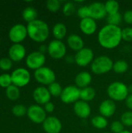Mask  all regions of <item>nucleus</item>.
Masks as SVG:
<instances>
[{
	"mask_svg": "<svg viewBox=\"0 0 132 133\" xmlns=\"http://www.w3.org/2000/svg\"><path fill=\"white\" fill-rule=\"evenodd\" d=\"M122 29L117 26L106 25L98 33V41L106 49L116 48L122 41Z\"/></svg>",
	"mask_w": 132,
	"mask_h": 133,
	"instance_id": "obj_1",
	"label": "nucleus"
},
{
	"mask_svg": "<svg viewBox=\"0 0 132 133\" xmlns=\"http://www.w3.org/2000/svg\"><path fill=\"white\" fill-rule=\"evenodd\" d=\"M26 29L29 37L37 43L44 42L50 34L48 25L40 19H36L29 23L26 26Z\"/></svg>",
	"mask_w": 132,
	"mask_h": 133,
	"instance_id": "obj_2",
	"label": "nucleus"
},
{
	"mask_svg": "<svg viewBox=\"0 0 132 133\" xmlns=\"http://www.w3.org/2000/svg\"><path fill=\"white\" fill-rule=\"evenodd\" d=\"M107 92L110 99L114 101H125L130 93L128 87L124 83L118 81L110 83L107 87Z\"/></svg>",
	"mask_w": 132,
	"mask_h": 133,
	"instance_id": "obj_3",
	"label": "nucleus"
},
{
	"mask_svg": "<svg viewBox=\"0 0 132 133\" xmlns=\"http://www.w3.org/2000/svg\"><path fill=\"white\" fill-rule=\"evenodd\" d=\"M114 62L107 55H100L94 58L91 64V70L96 75H103L113 69Z\"/></svg>",
	"mask_w": 132,
	"mask_h": 133,
	"instance_id": "obj_4",
	"label": "nucleus"
},
{
	"mask_svg": "<svg viewBox=\"0 0 132 133\" xmlns=\"http://www.w3.org/2000/svg\"><path fill=\"white\" fill-rule=\"evenodd\" d=\"M35 79L40 84L43 85H51V83L56 82L55 72L49 67L43 66L34 72Z\"/></svg>",
	"mask_w": 132,
	"mask_h": 133,
	"instance_id": "obj_5",
	"label": "nucleus"
},
{
	"mask_svg": "<svg viewBox=\"0 0 132 133\" xmlns=\"http://www.w3.org/2000/svg\"><path fill=\"white\" fill-rule=\"evenodd\" d=\"M66 52V46L61 41L54 39L51 41L47 45V53L52 58L61 59L65 57Z\"/></svg>",
	"mask_w": 132,
	"mask_h": 133,
	"instance_id": "obj_6",
	"label": "nucleus"
},
{
	"mask_svg": "<svg viewBox=\"0 0 132 133\" xmlns=\"http://www.w3.org/2000/svg\"><path fill=\"white\" fill-rule=\"evenodd\" d=\"M60 98L65 104H75L80 100V89L75 85L67 86L63 89Z\"/></svg>",
	"mask_w": 132,
	"mask_h": 133,
	"instance_id": "obj_7",
	"label": "nucleus"
},
{
	"mask_svg": "<svg viewBox=\"0 0 132 133\" xmlns=\"http://www.w3.org/2000/svg\"><path fill=\"white\" fill-rule=\"evenodd\" d=\"M11 77L12 84L18 87H23L26 86L30 81V72L23 68H19L15 69L12 72Z\"/></svg>",
	"mask_w": 132,
	"mask_h": 133,
	"instance_id": "obj_8",
	"label": "nucleus"
},
{
	"mask_svg": "<svg viewBox=\"0 0 132 133\" xmlns=\"http://www.w3.org/2000/svg\"><path fill=\"white\" fill-rule=\"evenodd\" d=\"M27 116L29 119L36 124H43L47 118V113L44 108L38 104H33L27 109Z\"/></svg>",
	"mask_w": 132,
	"mask_h": 133,
	"instance_id": "obj_9",
	"label": "nucleus"
},
{
	"mask_svg": "<svg viewBox=\"0 0 132 133\" xmlns=\"http://www.w3.org/2000/svg\"><path fill=\"white\" fill-rule=\"evenodd\" d=\"M94 60V53L89 48H84L75 55V62L80 67H86Z\"/></svg>",
	"mask_w": 132,
	"mask_h": 133,
	"instance_id": "obj_10",
	"label": "nucleus"
},
{
	"mask_svg": "<svg viewBox=\"0 0 132 133\" xmlns=\"http://www.w3.org/2000/svg\"><path fill=\"white\" fill-rule=\"evenodd\" d=\"M46 62V57L44 54L40 51H33L29 54L26 58V66L33 70H37L44 66Z\"/></svg>",
	"mask_w": 132,
	"mask_h": 133,
	"instance_id": "obj_11",
	"label": "nucleus"
},
{
	"mask_svg": "<svg viewBox=\"0 0 132 133\" xmlns=\"http://www.w3.org/2000/svg\"><path fill=\"white\" fill-rule=\"evenodd\" d=\"M27 35L26 26L21 23H17L12 26L9 32V38L14 44H19L26 39Z\"/></svg>",
	"mask_w": 132,
	"mask_h": 133,
	"instance_id": "obj_12",
	"label": "nucleus"
},
{
	"mask_svg": "<svg viewBox=\"0 0 132 133\" xmlns=\"http://www.w3.org/2000/svg\"><path fill=\"white\" fill-rule=\"evenodd\" d=\"M42 125L46 133H60L62 129L61 122L54 116L47 117Z\"/></svg>",
	"mask_w": 132,
	"mask_h": 133,
	"instance_id": "obj_13",
	"label": "nucleus"
},
{
	"mask_svg": "<svg viewBox=\"0 0 132 133\" xmlns=\"http://www.w3.org/2000/svg\"><path fill=\"white\" fill-rule=\"evenodd\" d=\"M90 18L95 20H100L107 16L105 4L102 2H93L89 5Z\"/></svg>",
	"mask_w": 132,
	"mask_h": 133,
	"instance_id": "obj_14",
	"label": "nucleus"
},
{
	"mask_svg": "<svg viewBox=\"0 0 132 133\" xmlns=\"http://www.w3.org/2000/svg\"><path fill=\"white\" fill-rule=\"evenodd\" d=\"M51 95L47 88L44 87H37L33 93V98L38 105H44L50 102Z\"/></svg>",
	"mask_w": 132,
	"mask_h": 133,
	"instance_id": "obj_15",
	"label": "nucleus"
},
{
	"mask_svg": "<svg viewBox=\"0 0 132 133\" xmlns=\"http://www.w3.org/2000/svg\"><path fill=\"white\" fill-rule=\"evenodd\" d=\"M9 57L13 62H20L26 56V48L21 44H13L9 49Z\"/></svg>",
	"mask_w": 132,
	"mask_h": 133,
	"instance_id": "obj_16",
	"label": "nucleus"
},
{
	"mask_svg": "<svg viewBox=\"0 0 132 133\" xmlns=\"http://www.w3.org/2000/svg\"><path fill=\"white\" fill-rule=\"evenodd\" d=\"M116 110L117 107L115 101L110 99L104 100L101 102L99 107V111L100 113V115L105 117L106 118L112 117L115 114Z\"/></svg>",
	"mask_w": 132,
	"mask_h": 133,
	"instance_id": "obj_17",
	"label": "nucleus"
},
{
	"mask_svg": "<svg viewBox=\"0 0 132 133\" xmlns=\"http://www.w3.org/2000/svg\"><path fill=\"white\" fill-rule=\"evenodd\" d=\"M73 110L75 114L80 118H87L91 115V108L89 103L79 100L74 104Z\"/></svg>",
	"mask_w": 132,
	"mask_h": 133,
	"instance_id": "obj_18",
	"label": "nucleus"
},
{
	"mask_svg": "<svg viewBox=\"0 0 132 133\" xmlns=\"http://www.w3.org/2000/svg\"><path fill=\"white\" fill-rule=\"evenodd\" d=\"M79 28L86 35H93L97 30V24L95 19L89 17L80 20Z\"/></svg>",
	"mask_w": 132,
	"mask_h": 133,
	"instance_id": "obj_19",
	"label": "nucleus"
},
{
	"mask_svg": "<svg viewBox=\"0 0 132 133\" xmlns=\"http://www.w3.org/2000/svg\"><path fill=\"white\" fill-rule=\"evenodd\" d=\"M92 79H93L92 75L89 72L84 71L76 75L75 78V86L81 90V89L89 87L92 82Z\"/></svg>",
	"mask_w": 132,
	"mask_h": 133,
	"instance_id": "obj_20",
	"label": "nucleus"
},
{
	"mask_svg": "<svg viewBox=\"0 0 132 133\" xmlns=\"http://www.w3.org/2000/svg\"><path fill=\"white\" fill-rule=\"evenodd\" d=\"M67 44L70 49L75 51H79L84 48V41L78 34H71L67 38Z\"/></svg>",
	"mask_w": 132,
	"mask_h": 133,
	"instance_id": "obj_21",
	"label": "nucleus"
},
{
	"mask_svg": "<svg viewBox=\"0 0 132 133\" xmlns=\"http://www.w3.org/2000/svg\"><path fill=\"white\" fill-rule=\"evenodd\" d=\"M52 34L55 40L61 41L67 34V27L63 23H57L53 26Z\"/></svg>",
	"mask_w": 132,
	"mask_h": 133,
	"instance_id": "obj_22",
	"label": "nucleus"
},
{
	"mask_svg": "<svg viewBox=\"0 0 132 133\" xmlns=\"http://www.w3.org/2000/svg\"><path fill=\"white\" fill-rule=\"evenodd\" d=\"M96 97V90L92 87H88L80 90V100L89 103Z\"/></svg>",
	"mask_w": 132,
	"mask_h": 133,
	"instance_id": "obj_23",
	"label": "nucleus"
},
{
	"mask_svg": "<svg viewBox=\"0 0 132 133\" xmlns=\"http://www.w3.org/2000/svg\"><path fill=\"white\" fill-rule=\"evenodd\" d=\"M22 16H23V18L25 21H26L28 23H30V22H33L37 19V11L33 8V7H26L23 9V12H22Z\"/></svg>",
	"mask_w": 132,
	"mask_h": 133,
	"instance_id": "obj_24",
	"label": "nucleus"
},
{
	"mask_svg": "<svg viewBox=\"0 0 132 133\" xmlns=\"http://www.w3.org/2000/svg\"><path fill=\"white\" fill-rule=\"evenodd\" d=\"M91 124L97 129H104L108 125V121L102 115H96L91 119Z\"/></svg>",
	"mask_w": 132,
	"mask_h": 133,
	"instance_id": "obj_25",
	"label": "nucleus"
},
{
	"mask_svg": "<svg viewBox=\"0 0 132 133\" xmlns=\"http://www.w3.org/2000/svg\"><path fill=\"white\" fill-rule=\"evenodd\" d=\"M128 64L124 60H117L114 62L113 70L118 74L125 73L128 70Z\"/></svg>",
	"mask_w": 132,
	"mask_h": 133,
	"instance_id": "obj_26",
	"label": "nucleus"
},
{
	"mask_svg": "<svg viewBox=\"0 0 132 133\" xmlns=\"http://www.w3.org/2000/svg\"><path fill=\"white\" fill-rule=\"evenodd\" d=\"M104 4H105V8H106L107 15L119 12L120 4L118 2H117L115 0H109Z\"/></svg>",
	"mask_w": 132,
	"mask_h": 133,
	"instance_id": "obj_27",
	"label": "nucleus"
},
{
	"mask_svg": "<svg viewBox=\"0 0 132 133\" xmlns=\"http://www.w3.org/2000/svg\"><path fill=\"white\" fill-rule=\"evenodd\" d=\"M20 91L18 87L12 84L8 88H6V96L11 101H16L19 97Z\"/></svg>",
	"mask_w": 132,
	"mask_h": 133,
	"instance_id": "obj_28",
	"label": "nucleus"
},
{
	"mask_svg": "<svg viewBox=\"0 0 132 133\" xmlns=\"http://www.w3.org/2000/svg\"><path fill=\"white\" fill-rule=\"evenodd\" d=\"M47 89H48V90H49L51 96H53V97H61L64 88H62V87L61 86L60 83H58L57 82H54V83H51V85H49Z\"/></svg>",
	"mask_w": 132,
	"mask_h": 133,
	"instance_id": "obj_29",
	"label": "nucleus"
},
{
	"mask_svg": "<svg viewBox=\"0 0 132 133\" xmlns=\"http://www.w3.org/2000/svg\"><path fill=\"white\" fill-rule=\"evenodd\" d=\"M122 19H123V16L119 12L107 15V24L109 25L119 26V24H121Z\"/></svg>",
	"mask_w": 132,
	"mask_h": 133,
	"instance_id": "obj_30",
	"label": "nucleus"
},
{
	"mask_svg": "<svg viewBox=\"0 0 132 133\" xmlns=\"http://www.w3.org/2000/svg\"><path fill=\"white\" fill-rule=\"evenodd\" d=\"M47 9L51 12H56L61 8V2L59 0H48L46 2Z\"/></svg>",
	"mask_w": 132,
	"mask_h": 133,
	"instance_id": "obj_31",
	"label": "nucleus"
},
{
	"mask_svg": "<svg viewBox=\"0 0 132 133\" xmlns=\"http://www.w3.org/2000/svg\"><path fill=\"white\" fill-rule=\"evenodd\" d=\"M12 112L16 117H22L27 114V109L23 104H16L12 108Z\"/></svg>",
	"mask_w": 132,
	"mask_h": 133,
	"instance_id": "obj_32",
	"label": "nucleus"
},
{
	"mask_svg": "<svg viewBox=\"0 0 132 133\" xmlns=\"http://www.w3.org/2000/svg\"><path fill=\"white\" fill-rule=\"evenodd\" d=\"M12 84L11 75L8 73H4L0 75V87L4 88H8Z\"/></svg>",
	"mask_w": 132,
	"mask_h": 133,
	"instance_id": "obj_33",
	"label": "nucleus"
},
{
	"mask_svg": "<svg viewBox=\"0 0 132 133\" xmlns=\"http://www.w3.org/2000/svg\"><path fill=\"white\" fill-rule=\"evenodd\" d=\"M121 122L124 126L131 127L132 126V111H128L122 114L121 117Z\"/></svg>",
	"mask_w": 132,
	"mask_h": 133,
	"instance_id": "obj_34",
	"label": "nucleus"
},
{
	"mask_svg": "<svg viewBox=\"0 0 132 133\" xmlns=\"http://www.w3.org/2000/svg\"><path fill=\"white\" fill-rule=\"evenodd\" d=\"M75 11V5L73 2H68L63 5V13L66 16H70L74 14Z\"/></svg>",
	"mask_w": 132,
	"mask_h": 133,
	"instance_id": "obj_35",
	"label": "nucleus"
},
{
	"mask_svg": "<svg viewBox=\"0 0 132 133\" xmlns=\"http://www.w3.org/2000/svg\"><path fill=\"white\" fill-rule=\"evenodd\" d=\"M110 131L112 133H121L124 131V125L121 121H114L110 125Z\"/></svg>",
	"mask_w": 132,
	"mask_h": 133,
	"instance_id": "obj_36",
	"label": "nucleus"
},
{
	"mask_svg": "<svg viewBox=\"0 0 132 133\" xmlns=\"http://www.w3.org/2000/svg\"><path fill=\"white\" fill-rule=\"evenodd\" d=\"M77 15L81 19L90 17L89 5H82L79 7V9L77 10Z\"/></svg>",
	"mask_w": 132,
	"mask_h": 133,
	"instance_id": "obj_37",
	"label": "nucleus"
},
{
	"mask_svg": "<svg viewBox=\"0 0 132 133\" xmlns=\"http://www.w3.org/2000/svg\"><path fill=\"white\" fill-rule=\"evenodd\" d=\"M12 62L9 58H2L0 59V69L2 70L6 71L12 68Z\"/></svg>",
	"mask_w": 132,
	"mask_h": 133,
	"instance_id": "obj_38",
	"label": "nucleus"
},
{
	"mask_svg": "<svg viewBox=\"0 0 132 133\" xmlns=\"http://www.w3.org/2000/svg\"><path fill=\"white\" fill-rule=\"evenodd\" d=\"M122 40L125 41H132V27H125L122 29Z\"/></svg>",
	"mask_w": 132,
	"mask_h": 133,
	"instance_id": "obj_39",
	"label": "nucleus"
},
{
	"mask_svg": "<svg viewBox=\"0 0 132 133\" xmlns=\"http://www.w3.org/2000/svg\"><path fill=\"white\" fill-rule=\"evenodd\" d=\"M123 19L128 24H132V10H128L124 12Z\"/></svg>",
	"mask_w": 132,
	"mask_h": 133,
	"instance_id": "obj_40",
	"label": "nucleus"
},
{
	"mask_svg": "<svg viewBox=\"0 0 132 133\" xmlns=\"http://www.w3.org/2000/svg\"><path fill=\"white\" fill-rule=\"evenodd\" d=\"M44 108L46 113H52V112H54V108H55L54 104L52 102H51V101L48 102V103H47V104H44Z\"/></svg>",
	"mask_w": 132,
	"mask_h": 133,
	"instance_id": "obj_41",
	"label": "nucleus"
},
{
	"mask_svg": "<svg viewBox=\"0 0 132 133\" xmlns=\"http://www.w3.org/2000/svg\"><path fill=\"white\" fill-rule=\"evenodd\" d=\"M126 106L132 111V94H130L125 100Z\"/></svg>",
	"mask_w": 132,
	"mask_h": 133,
	"instance_id": "obj_42",
	"label": "nucleus"
},
{
	"mask_svg": "<svg viewBox=\"0 0 132 133\" xmlns=\"http://www.w3.org/2000/svg\"><path fill=\"white\" fill-rule=\"evenodd\" d=\"M65 60L68 63L72 64L75 62V55H67V56H65Z\"/></svg>",
	"mask_w": 132,
	"mask_h": 133,
	"instance_id": "obj_43",
	"label": "nucleus"
},
{
	"mask_svg": "<svg viewBox=\"0 0 132 133\" xmlns=\"http://www.w3.org/2000/svg\"><path fill=\"white\" fill-rule=\"evenodd\" d=\"M40 52H41V53H43V54H44L46 51H47V46H46V45H41L40 47V51H39Z\"/></svg>",
	"mask_w": 132,
	"mask_h": 133,
	"instance_id": "obj_44",
	"label": "nucleus"
},
{
	"mask_svg": "<svg viewBox=\"0 0 132 133\" xmlns=\"http://www.w3.org/2000/svg\"><path fill=\"white\" fill-rule=\"evenodd\" d=\"M121 133H131L130 131H127V130H124V132H122Z\"/></svg>",
	"mask_w": 132,
	"mask_h": 133,
	"instance_id": "obj_45",
	"label": "nucleus"
},
{
	"mask_svg": "<svg viewBox=\"0 0 132 133\" xmlns=\"http://www.w3.org/2000/svg\"><path fill=\"white\" fill-rule=\"evenodd\" d=\"M0 45H1V41H0Z\"/></svg>",
	"mask_w": 132,
	"mask_h": 133,
	"instance_id": "obj_46",
	"label": "nucleus"
},
{
	"mask_svg": "<svg viewBox=\"0 0 132 133\" xmlns=\"http://www.w3.org/2000/svg\"><path fill=\"white\" fill-rule=\"evenodd\" d=\"M105 133H109V132H105Z\"/></svg>",
	"mask_w": 132,
	"mask_h": 133,
	"instance_id": "obj_47",
	"label": "nucleus"
},
{
	"mask_svg": "<svg viewBox=\"0 0 132 133\" xmlns=\"http://www.w3.org/2000/svg\"><path fill=\"white\" fill-rule=\"evenodd\" d=\"M26 133H27V132H26Z\"/></svg>",
	"mask_w": 132,
	"mask_h": 133,
	"instance_id": "obj_48",
	"label": "nucleus"
}]
</instances>
